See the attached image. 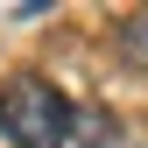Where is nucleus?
<instances>
[{
  "label": "nucleus",
  "instance_id": "obj_1",
  "mask_svg": "<svg viewBox=\"0 0 148 148\" xmlns=\"http://www.w3.org/2000/svg\"><path fill=\"white\" fill-rule=\"evenodd\" d=\"M71 127H78V106H71L49 78H14L0 92V134L14 148H64Z\"/></svg>",
  "mask_w": 148,
  "mask_h": 148
},
{
  "label": "nucleus",
  "instance_id": "obj_2",
  "mask_svg": "<svg viewBox=\"0 0 148 148\" xmlns=\"http://www.w3.org/2000/svg\"><path fill=\"white\" fill-rule=\"evenodd\" d=\"M127 57L148 64V14H134V28H127Z\"/></svg>",
  "mask_w": 148,
  "mask_h": 148
}]
</instances>
